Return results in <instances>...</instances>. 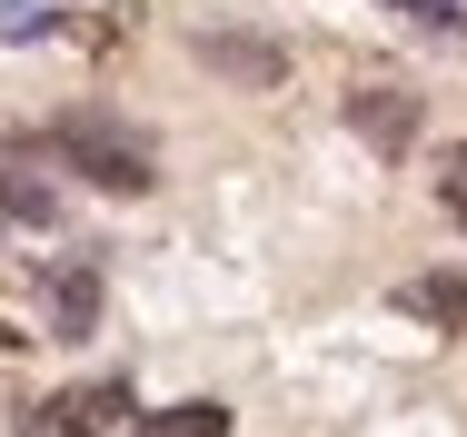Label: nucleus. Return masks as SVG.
Returning a JSON list of instances; mask_svg holds the SVG:
<instances>
[{"label":"nucleus","mask_w":467,"mask_h":437,"mask_svg":"<svg viewBox=\"0 0 467 437\" xmlns=\"http://www.w3.org/2000/svg\"><path fill=\"white\" fill-rule=\"evenodd\" d=\"M50 428L60 437H140L150 418H140V398H130L119 378H99V388H70V398L50 408Z\"/></svg>","instance_id":"obj_3"},{"label":"nucleus","mask_w":467,"mask_h":437,"mask_svg":"<svg viewBox=\"0 0 467 437\" xmlns=\"http://www.w3.org/2000/svg\"><path fill=\"white\" fill-rule=\"evenodd\" d=\"M348 130H358L368 150H388V160H398V150L418 140V89H398V80H358V89H348Z\"/></svg>","instance_id":"obj_2"},{"label":"nucleus","mask_w":467,"mask_h":437,"mask_svg":"<svg viewBox=\"0 0 467 437\" xmlns=\"http://www.w3.org/2000/svg\"><path fill=\"white\" fill-rule=\"evenodd\" d=\"M50 160H60V170H80L90 189H119V199H140V189L160 179L150 140H140V130H119L109 109H70V120L50 130Z\"/></svg>","instance_id":"obj_1"},{"label":"nucleus","mask_w":467,"mask_h":437,"mask_svg":"<svg viewBox=\"0 0 467 437\" xmlns=\"http://www.w3.org/2000/svg\"><path fill=\"white\" fill-rule=\"evenodd\" d=\"M60 30V0H0V40H50Z\"/></svg>","instance_id":"obj_7"},{"label":"nucleus","mask_w":467,"mask_h":437,"mask_svg":"<svg viewBox=\"0 0 467 437\" xmlns=\"http://www.w3.org/2000/svg\"><path fill=\"white\" fill-rule=\"evenodd\" d=\"M438 199H448V219H458V229H467V140H458V150H448V170H438Z\"/></svg>","instance_id":"obj_8"},{"label":"nucleus","mask_w":467,"mask_h":437,"mask_svg":"<svg viewBox=\"0 0 467 437\" xmlns=\"http://www.w3.org/2000/svg\"><path fill=\"white\" fill-rule=\"evenodd\" d=\"M140 437H229V408H209V398H189V408H160Z\"/></svg>","instance_id":"obj_6"},{"label":"nucleus","mask_w":467,"mask_h":437,"mask_svg":"<svg viewBox=\"0 0 467 437\" xmlns=\"http://www.w3.org/2000/svg\"><path fill=\"white\" fill-rule=\"evenodd\" d=\"M40 298H50L60 338H90L99 328V268H40Z\"/></svg>","instance_id":"obj_4"},{"label":"nucleus","mask_w":467,"mask_h":437,"mask_svg":"<svg viewBox=\"0 0 467 437\" xmlns=\"http://www.w3.org/2000/svg\"><path fill=\"white\" fill-rule=\"evenodd\" d=\"M398 308H408L418 328H467V268H438V278H408V288H398Z\"/></svg>","instance_id":"obj_5"}]
</instances>
